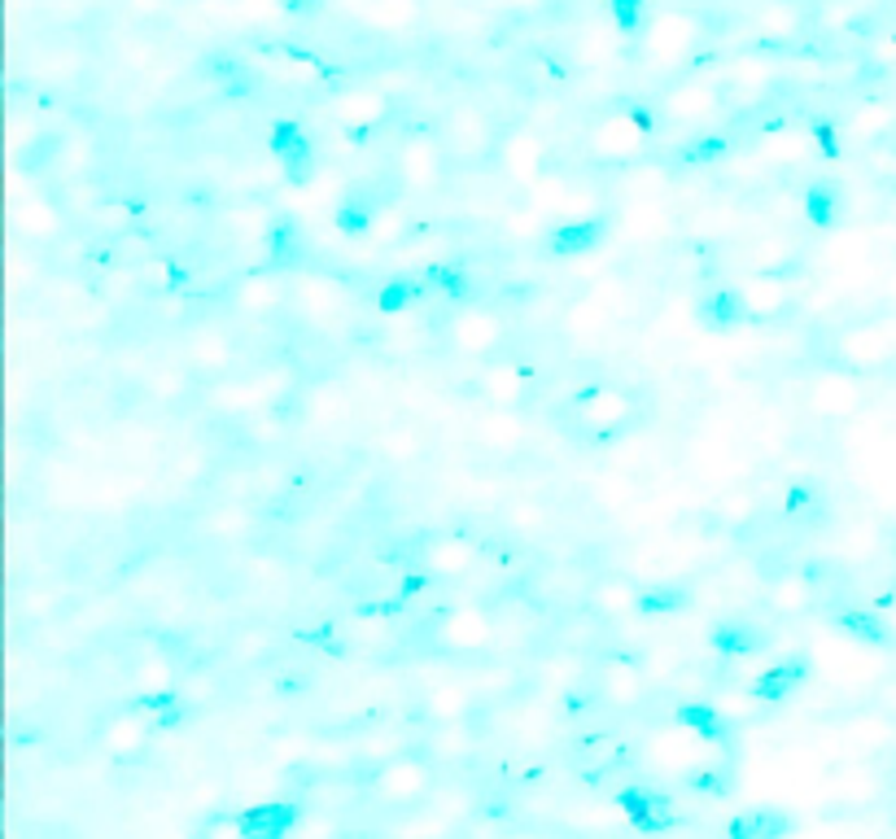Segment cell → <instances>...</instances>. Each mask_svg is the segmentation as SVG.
Listing matches in <instances>:
<instances>
[{"mask_svg":"<svg viewBox=\"0 0 896 839\" xmlns=\"http://www.w3.org/2000/svg\"><path fill=\"white\" fill-rule=\"evenodd\" d=\"M805 831V817L791 805H748L722 822V839H796Z\"/></svg>","mask_w":896,"mask_h":839,"instance_id":"obj_7","label":"cell"},{"mask_svg":"<svg viewBox=\"0 0 896 839\" xmlns=\"http://www.w3.org/2000/svg\"><path fill=\"white\" fill-rule=\"evenodd\" d=\"M836 630L853 647H866V652H879V656H896V616L870 608V604H848L839 608Z\"/></svg>","mask_w":896,"mask_h":839,"instance_id":"obj_9","label":"cell"},{"mask_svg":"<svg viewBox=\"0 0 896 839\" xmlns=\"http://www.w3.org/2000/svg\"><path fill=\"white\" fill-rule=\"evenodd\" d=\"M704 643H709V652L722 665H739V669L765 665L770 656H779L774 630L761 625V621H752V616H718V621H709Z\"/></svg>","mask_w":896,"mask_h":839,"instance_id":"obj_3","label":"cell"},{"mask_svg":"<svg viewBox=\"0 0 896 839\" xmlns=\"http://www.w3.org/2000/svg\"><path fill=\"white\" fill-rule=\"evenodd\" d=\"M673 725H678V734L699 739L709 752H735L739 756V734H744V725L748 722H739L722 699H704V695H695V699H682V704L673 708Z\"/></svg>","mask_w":896,"mask_h":839,"instance_id":"obj_4","label":"cell"},{"mask_svg":"<svg viewBox=\"0 0 896 839\" xmlns=\"http://www.w3.org/2000/svg\"><path fill=\"white\" fill-rule=\"evenodd\" d=\"M818 678V661L809 652H782L770 656L765 665L752 669L748 678V704L752 708H787L813 687Z\"/></svg>","mask_w":896,"mask_h":839,"instance_id":"obj_2","label":"cell"},{"mask_svg":"<svg viewBox=\"0 0 896 839\" xmlns=\"http://www.w3.org/2000/svg\"><path fill=\"white\" fill-rule=\"evenodd\" d=\"M306 822V805L297 796H262L241 805L232 817V835L236 839H293L297 826Z\"/></svg>","mask_w":896,"mask_h":839,"instance_id":"obj_6","label":"cell"},{"mask_svg":"<svg viewBox=\"0 0 896 839\" xmlns=\"http://www.w3.org/2000/svg\"><path fill=\"white\" fill-rule=\"evenodd\" d=\"M617 241V228L612 219L604 214H578V219H560L551 223L543 245H547L551 259L560 262H590V259H604Z\"/></svg>","mask_w":896,"mask_h":839,"instance_id":"obj_5","label":"cell"},{"mask_svg":"<svg viewBox=\"0 0 896 839\" xmlns=\"http://www.w3.org/2000/svg\"><path fill=\"white\" fill-rule=\"evenodd\" d=\"M612 809L626 817V826L635 831L638 839H665L673 831H682L687 826V813L678 805V796L665 791V787H656V782H621L617 791H612Z\"/></svg>","mask_w":896,"mask_h":839,"instance_id":"obj_1","label":"cell"},{"mask_svg":"<svg viewBox=\"0 0 896 839\" xmlns=\"http://www.w3.org/2000/svg\"><path fill=\"white\" fill-rule=\"evenodd\" d=\"M695 319L709 328V333H718V337H735V333H744L752 324V297L744 285H718V289L699 293V302H695Z\"/></svg>","mask_w":896,"mask_h":839,"instance_id":"obj_8","label":"cell"}]
</instances>
